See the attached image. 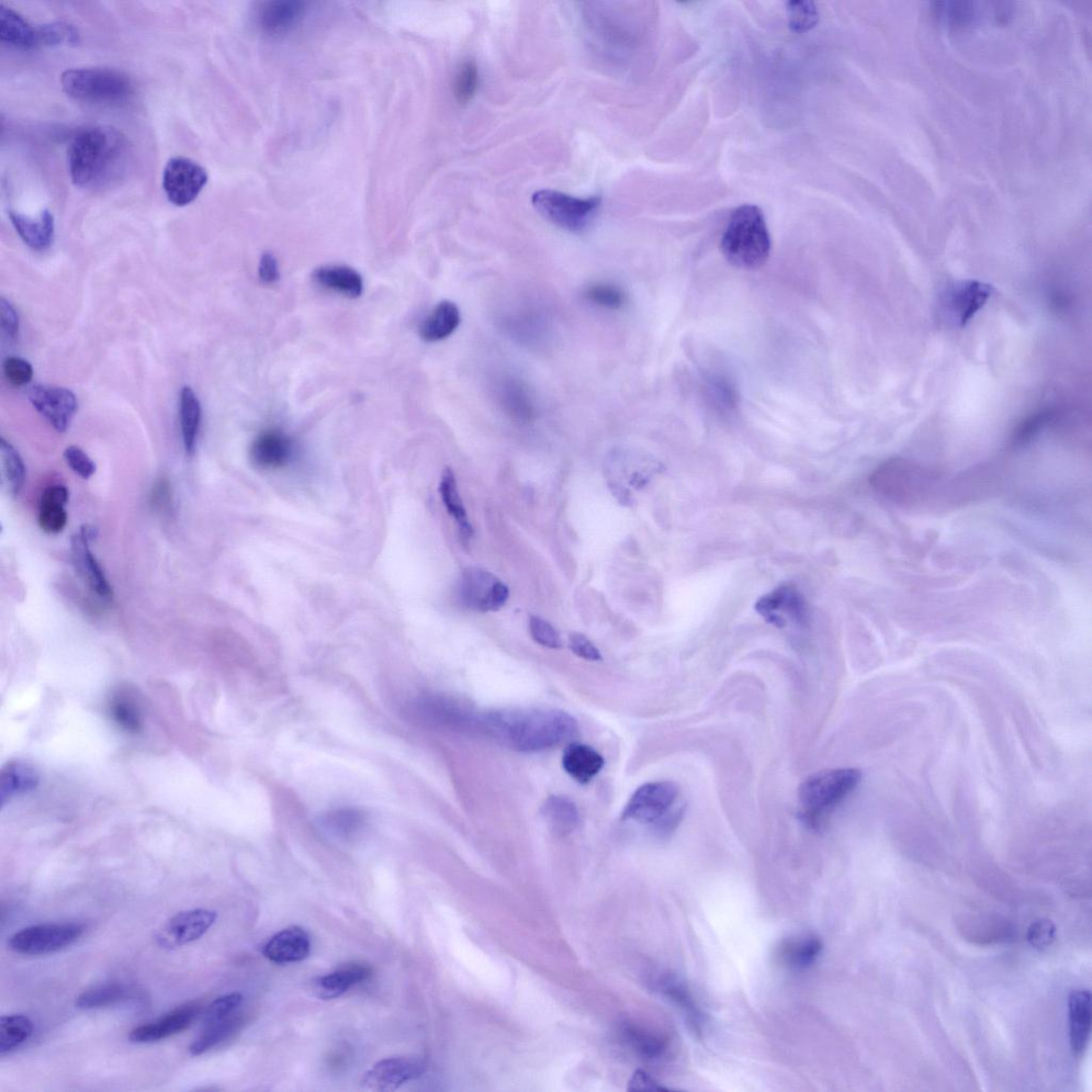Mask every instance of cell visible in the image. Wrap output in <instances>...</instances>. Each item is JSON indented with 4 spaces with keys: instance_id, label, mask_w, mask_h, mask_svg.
<instances>
[{
    "instance_id": "1",
    "label": "cell",
    "mask_w": 1092,
    "mask_h": 1092,
    "mask_svg": "<svg viewBox=\"0 0 1092 1092\" xmlns=\"http://www.w3.org/2000/svg\"><path fill=\"white\" fill-rule=\"evenodd\" d=\"M503 745L519 752L554 748L578 734V723L558 709H517L488 715L482 720Z\"/></svg>"
},
{
    "instance_id": "2",
    "label": "cell",
    "mask_w": 1092,
    "mask_h": 1092,
    "mask_svg": "<svg viewBox=\"0 0 1092 1092\" xmlns=\"http://www.w3.org/2000/svg\"><path fill=\"white\" fill-rule=\"evenodd\" d=\"M127 151L122 134L112 128L93 127L78 132L67 149L72 182L93 187L105 181Z\"/></svg>"
},
{
    "instance_id": "3",
    "label": "cell",
    "mask_w": 1092,
    "mask_h": 1092,
    "mask_svg": "<svg viewBox=\"0 0 1092 1092\" xmlns=\"http://www.w3.org/2000/svg\"><path fill=\"white\" fill-rule=\"evenodd\" d=\"M722 251L732 266L759 270L770 260L772 239L764 213L757 206L736 208L722 240Z\"/></svg>"
},
{
    "instance_id": "4",
    "label": "cell",
    "mask_w": 1092,
    "mask_h": 1092,
    "mask_svg": "<svg viewBox=\"0 0 1092 1092\" xmlns=\"http://www.w3.org/2000/svg\"><path fill=\"white\" fill-rule=\"evenodd\" d=\"M860 780L861 772L853 769L830 770L810 775L798 791L804 823L819 829L821 820L846 801Z\"/></svg>"
},
{
    "instance_id": "5",
    "label": "cell",
    "mask_w": 1092,
    "mask_h": 1092,
    "mask_svg": "<svg viewBox=\"0 0 1092 1092\" xmlns=\"http://www.w3.org/2000/svg\"><path fill=\"white\" fill-rule=\"evenodd\" d=\"M61 87L71 98L94 104H119L133 93L131 78L108 67H82L61 75Z\"/></svg>"
},
{
    "instance_id": "6",
    "label": "cell",
    "mask_w": 1092,
    "mask_h": 1092,
    "mask_svg": "<svg viewBox=\"0 0 1092 1092\" xmlns=\"http://www.w3.org/2000/svg\"><path fill=\"white\" fill-rule=\"evenodd\" d=\"M680 790L669 781L650 782L630 797L622 813L623 819L655 825L656 830L669 833L680 823L683 810L678 802Z\"/></svg>"
},
{
    "instance_id": "7",
    "label": "cell",
    "mask_w": 1092,
    "mask_h": 1092,
    "mask_svg": "<svg viewBox=\"0 0 1092 1092\" xmlns=\"http://www.w3.org/2000/svg\"><path fill=\"white\" fill-rule=\"evenodd\" d=\"M532 202L545 219L573 233L587 229L601 205L598 197L581 199L548 189L537 191Z\"/></svg>"
},
{
    "instance_id": "8",
    "label": "cell",
    "mask_w": 1092,
    "mask_h": 1092,
    "mask_svg": "<svg viewBox=\"0 0 1092 1092\" xmlns=\"http://www.w3.org/2000/svg\"><path fill=\"white\" fill-rule=\"evenodd\" d=\"M85 927L80 924H40L21 929L9 940V948L21 955H47L59 952L80 939Z\"/></svg>"
},
{
    "instance_id": "9",
    "label": "cell",
    "mask_w": 1092,
    "mask_h": 1092,
    "mask_svg": "<svg viewBox=\"0 0 1092 1092\" xmlns=\"http://www.w3.org/2000/svg\"><path fill=\"white\" fill-rule=\"evenodd\" d=\"M459 599L469 610L498 612L509 598L508 587L489 571L470 568L461 576Z\"/></svg>"
},
{
    "instance_id": "10",
    "label": "cell",
    "mask_w": 1092,
    "mask_h": 1092,
    "mask_svg": "<svg viewBox=\"0 0 1092 1092\" xmlns=\"http://www.w3.org/2000/svg\"><path fill=\"white\" fill-rule=\"evenodd\" d=\"M208 182L205 168L186 157H173L165 167L163 188L169 201L175 207L193 203Z\"/></svg>"
},
{
    "instance_id": "11",
    "label": "cell",
    "mask_w": 1092,
    "mask_h": 1092,
    "mask_svg": "<svg viewBox=\"0 0 1092 1092\" xmlns=\"http://www.w3.org/2000/svg\"><path fill=\"white\" fill-rule=\"evenodd\" d=\"M931 481L932 477L927 472L898 460L878 470L874 477V485L878 489L888 497L905 502L923 497Z\"/></svg>"
},
{
    "instance_id": "12",
    "label": "cell",
    "mask_w": 1092,
    "mask_h": 1092,
    "mask_svg": "<svg viewBox=\"0 0 1092 1092\" xmlns=\"http://www.w3.org/2000/svg\"><path fill=\"white\" fill-rule=\"evenodd\" d=\"M28 398L45 420L56 431L65 433L77 410L75 394L69 389L36 385L30 388Z\"/></svg>"
},
{
    "instance_id": "13",
    "label": "cell",
    "mask_w": 1092,
    "mask_h": 1092,
    "mask_svg": "<svg viewBox=\"0 0 1092 1092\" xmlns=\"http://www.w3.org/2000/svg\"><path fill=\"white\" fill-rule=\"evenodd\" d=\"M426 1071L427 1064L422 1057L387 1058L365 1073L362 1086L375 1091H393L419 1078Z\"/></svg>"
},
{
    "instance_id": "14",
    "label": "cell",
    "mask_w": 1092,
    "mask_h": 1092,
    "mask_svg": "<svg viewBox=\"0 0 1092 1092\" xmlns=\"http://www.w3.org/2000/svg\"><path fill=\"white\" fill-rule=\"evenodd\" d=\"M95 528L85 526L81 534L75 535L71 540V554L74 568L90 589L101 599L109 600L112 589L106 579L103 569L100 568L92 549L90 540L96 536Z\"/></svg>"
},
{
    "instance_id": "15",
    "label": "cell",
    "mask_w": 1092,
    "mask_h": 1092,
    "mask_svg": "<svg viewBox=\"0 0 1092 1092\" xmlns=\"http://www.w3.org/2000/svg\"><path fill=\"white\" fill-rule=\"evenodd\" d=\"M217 920L215 911L195 909L177 914L164 928L162 943L178 947L200 939Z\"/></svg>"
},
{
    "instance_id": "16",
    "label": "cell",
    "mask_w": 1092,
    "mask_h": 1092,
    "mask_svg": "<svg viewBox=\"0 0 1092 1092\" xmlns=\"http://www.w3.org/2000/svg\"><path fill=\"white\" fill-rule=\"evenodd\" d=\"M292 438L282 431L269 430L258 435L251 447L253 464L263 470L285 468L294 457Z\"/></svg>"
},
{
    "instance_id": "17",
    "label": "cell",
    "mask_w": 1092,
    "mask_h": 1092,
    "mask_svg": "<svg viewBox=\"0 0 1092 1092\" xmlns=\"http://www.w3.org/2000/svg\"><path fill=\"white\" fill-rule=\"evenodd\" d=\"M200 1013V1006L188 1004L169 1012L163 1018L132 1030L130 1040L134 1043H152L171 1037L191 1026Z\"/></svg>"
},
{
    "instance_id": "18",
    "label": "cell",
    "mask_w": 1092,
    "mask_h": 1092,
    "mask_svg": "<svg viewBox=\"0 0 1092 1092\" xmlns=\"http://www.w3.org/2000/svg\"><path fill=\"white\" fill-rule=\"evenodd\" d=\"M655 988L682 1011L686 1023L694 1034L697 1036L703 1034L705 1015L697 1004L689 986L682 979L673 974L661 975L655 982Z\"/></svg>"
},
{
    "instance_id": "19",
    "label": "cell",
    "mask_w": 1092,
    "mask_h": 1092,
    "mask_svg": "<svg viewBox=\"0 0 1092 1092\" xmlns=\"http://www.w3.org/2000/svg\"><path fill=\"white\" fill-rule=\"evenodd\" d=\"M311 949L308 932L300 927H290L280 931L270 939L263 949V954L270 961L287 964L308 959Z\"/></svg>"
},
{
    "instance_id": "20",
    "label": "cell",
    "mask_w": 1092,
    "mask_h": 1092,
    "mask_svg": "<svg viewBox=\"0 0 1092 1092\" xmlns=\"http://www.w3.org/2000/svg\"><path fill=\"white\" fill-rule=\"evenodd\" d=\"M304 14L306 5L299 0H274L262 6L258 24L267 35H285L299 24Z\"/></svg>"
},
{
    "instance_id": "21",
    "label": "cell",
    "mask_w": 1092,
    "mask_h": 1092,
    "mask_svg": "<svg viewBox=\"0 0 1092 1092\" xmlns=\"http://www.w3.org/2000/svg\"><path fill=\"white\" fill-rule=\"evenodd\" d=\"M9 218L21 241L31 249L36 251L49 249L55 236V219L49 209H43L37 218L10 210Z\"/></svg>"
},
{
    "instance_id": "22",
    "label": "cell",
    "mask_w": 1092,
    "mask_h": 1092,
    "mask_svg": "<svg viewBox=\"0 0 1092 1092\" xmlns=\"http://www.w3.org/2000/svg\"><path fill=\"white\" fill-rule=\"evenodd\" d=\"M1071 1043L1075 1056L1082 1055L1090 1038L1091 995L1088 990H1075L1068 1001Z\"/></svg>"
},
{
    "instance_id": "23",
    "label": "cell",
    "mask_w": 1092,
    "mask_h": 1092,
    "mask_svg": "<svg viewBox=\"0 0 1092 1092\" xmlns=\"http://www.w3.org/2000/svg\"><path fill=\"white\" fill-rule=\"evenodd\" d=\"M992 287L979 282H967L956 286L948 299V311L953 320L960 325L965 324L981 310L992 296Z\"/></svg>"
},
{
    "instance_id": "24",
    "label": "cell",
    "mask_w": 1092,
    "mask_h": 1092,
    "mask_svg": "<svg viewBox=\"0 0 1092 1092\" xmlns=\"http://www.w3.org/2000/svg\"><path fill=\"white\" fill-rule=\"evenodd\" d=\"M314 282L322 288L356 299L363 294V278L357 270L344 265L321 266L313 273Z\"/></svg>"
},
{
    "instance_id": "25",
    "label": "cell",
    "mask_w": 1092,
    "mask_h": 1092,
    "mask_svg": "<svg viewBox=\"0 0 1092 1092\" xmlns=\"http://www.w3.org/2000/svg\"><path fill=\"white\" fill-rule=\"evenodd\" d=\"M604 764L605 761L598 751L578 742L568 746L562 757V768L571 778L581 784L589 783L600 773Z\"/></svg>"
},
{
    "instance_id": "26",
    "label": "cell",
    "mask_w": 1092,
    "mask_h": 1092,
    "mask_svg": "<svg viewBox=\"0 0 1092 1092\" xmlns=\"http://www.w3.org/2000/svg\"><path fill=\"white\" fill-rule=\"evenodd\" d=\"M370 974L371 970L365 964H346L331 974L320 977L314 984V990L319 998L333 999L340 998L357 984L364 982Z\"/></svg>"
},
{
    "instance_id": "27",
    "label": "cell",
    "mask_w": 1092,
    "mask_h": 1092,
    "mask_svg": "<svg viewBox=\"0 0 1092 1092\" xmlns=\"http://www.w3.org/2000/svg\"><path fill=\"white\" fill-rule=\"evenodd\" d=\"M0 40L19 50H31L40 45L38 28L4 5L0 6Z\"/></svg>"
},
{
    "instance_id": "28",
    "label": "cell",
    "mask_w": 1092,
    "mask_h": 1092,
    "mask_svg": "<svg viewBox=\"0 0 1092 1092\" xmlns=\"http://www.w3.org/2000/svg\"><path fill=\"white\" fill-rule=\"evenodd\" d=\"M461 314L452 301H442L428 315L420 326V335L426 342H440L452 335L460 325Z\"/></svg>"
},
{
    "instance_id": "29",
    "label": "cell",
    "mask_w": 1092,
    "mask_h": 1092,
    "mask_svg": "<svg viewBox=\"0 0 1092 1092\" xmlns=\"http://www.w3.org/2000/svg\"><path fill=\"white\" fill-rule=\"evenodd\" d=\"M67 502L69 491L65 487L56 485L45 490L39 512V524L43 532L54 535L63 531L67 523L64 508Z\"/></svg>"
},
{
    "instance_id": "30",
    "label": "cell",
    "mask_w": 1092,
    "mask_h": 1092,
    "mask_svg": "<svg viewBox=\"0 0 1092 1092\" xmlns=\"http://www.w3.org/2000/svg\"><path fill=\"white\" fill-rule=\"evenodd\" d=\"M543 815L548 828L558 836L570 835L580 825L578 807L566 797H548L543 807Z\"/></svg>"
},
{
    "instance_id": "31",
    "label": "cell",
    "mask_w": 1092,
    "mask_h": 1092,
    "mask_svg": "<svg viewBox=\"0 0 1092 1092\" xmlns=\"http://www.w3.org/2000/svg\"><path fill=\"white\" fill-rule=\"evenodd\" d=\"M440 494L447 512L458 526L460 537L468 545L474 532H472L464 502L461 500L454 471L448 468L444 470L442 474Z\"/></svg>"
},
{
    "instance_id": "32",
    "label": "cell",
    "mask_w": 1092,
    "mask_h": 1092,
    "mask_svg": "<svg viewBox=\"0 0 1092 1092\" xmlns=\"http://www.w3.org/2000/svg\"><path fill=\"white\" fill-rule=\"evenodd\" d=\"M179 424H181L183 442L187 454H194L200 431L202 408L196 393L184 387L179 395Z\"/></svg>"
},
{
    "instance_id": "33",
    "label": "cell",
    "mask_w": 1092,
    "mask_h": 1092,
    "mask_svg": "<svg viewBox=\"0 0 1092 1092\" xmlns=\"http://www.w3.org/2000/svg\"><path fill=\"white\" fill-rule=\"evenodd\" d=\"M39 776L35 770L24 763H11L3 771L0 780V798L5 806L15 796L35 790Z\"/></svg>"
},
{
    "instance_id": "34",
    "label": "cell",
    "mask_w": 1092,
    "mask_h": 1092,
    "mask_svg": "<svg viewBox=\"0 0 1092 1092\" xmlns=\"http://www.w3.org/2000/svg\"><path fill=\"white\" fill-rule=\"evenodd\" d=\"M823 951V943L816 937H804L786 941L780 949V959L792 969L803 970L812 965Z\"/></svg>"
},
{
    "instance_id": "35",
    "label": "cell",
    "mask_w": 1092,
    "mask_h": 1092,
    "mask_svg": "<svg viewBox=\"0 0 1092 1092\" xmlns=\"http://www.w3.org/2000/svg\"><path fill=\"white\" fill-rule=\"evenodd\" d=\"M31 1020L24 1015L5 1016L0 1020V1056L4 1057L30 1038Z\"/></svg>"
},
{
    "instance_id": "36",
    "label": "cell",
    "mask_w": 1092,
    "mask_h": 1092,
    "mask_svg": "<svg viewBox=\"0 0 1092 1092\" xmlns=\"http://www.w3.org/2000/svg\"><path fill=\"white\" fill-rule=\"evenodd\" d=\"M129 988L121 984H105L87 990L76 999V1007L80 1009H99L122 1003L129 999Z\"/></svg>"
},
{
    "instance_id": "37",
    "label": "cell",
    "mask_w": 1092,
    "mask_h": 1092,
    "mask_svg": "<svg viewBox=\"0 0 1092 1092\" xmlns=\"http://www.w3.org/2000/svg\"><path fill=\"white\" fill-rule=\"evenodd\" d=\"M365 821L366 816L361 810L342 808L322 816L321 826L337 837L349 838L361 830Z\"/></svg>"
},
{
    "instance_id": "38",
    "label": "cell",
    "mask_w": 1092,
    "mask_h": 1092,
    "mask_svg": "<svg viewBox=\"0 0 1092 1092\" xmlns=\"http://www.w3.org/2000/svg\"><path fill=\"white\" fill-rule=\"evenodd\" d=\"M622 1034L626 1042L646 1060L659 1061L667 1053V1041L655 1034L634 1026H625Z\"/></svg>"
},
{
    "instance_id": "39",
    "label": "cell",
    "mask_w": 1092,
    "mask_h": 1092,
    "mask_svg": "<svg viewBox=\"0 0 1092 1092\" xmlns=\"http://www.w3.org/2000/svg\"><path fill=\"white\" fill-rule=\"evenodd\" d=\"M0 458H2L3 476L9 492L18 495L26 478V469L18 450L5 438L0 441Z\"/></svg>"
},
{
    "instance_id": "40",
    "label": "cell",
    "mask_w": 1092,
    "mask_h": 1092,
    "mask_svg": "<svg viewBox=\"0 0 1092 1092\" xmlns=\"http://www.w3.org/2000/svg\"><path fill=\"white\" fill-rule=\"evenodd\" d=\"M240 1026L241 1020L232 1016L205 1028V1032L200 1035V1037L189 1046L190 1054L193 1056H200L208 1052L225 1039H228L235 1031H238Z\"/></svg>"
},
{
    "instance_id": "41",
    "label": "cell",
    "mask_w": 1092,
    "mask_h": 1092,
    "mask_svg": "<svg viewBox=\"0 0 1092 1092\" xmlns=\"http://www.w3.org/2000/svg\"><path fill=\"white\" fill-rule=\"evenodd\" d=\"M479 85L478 67L474 61H467L459 67L453 84V92L458 103L468 104L475 96Z\"/></svg>"
},
{
    "instance_id": "42",
    "label": "cell",
    "mask_w": 1092,
    "mask_h": 1092,
    "mask_svg": "<svg viewBox=\"0 0 1092 1092\" xmlns=\"http://www.w3.org/2000/svg\"><path fill=\"white\" fill-rule=\"evenodd\" d=\"M126 694H118L111 702V715L116 723L129 732L136 734L141 729V714L136 702Z\"/></svg>"
},
{
    "instance_id": "43",
    "label": "cell",
    "mask_w": 1092,
    "mask_h": 1092,
    "mask_svg": "<svg viewBox=\"0 0 1092 1092\" xmlns=\"http://www.w3.org/2000/svg\"><path fill=\"white\" fill-rule=\"evenodd\" d=\"M39 44L47 47L76 45L80 42V32L69 22L53 21L38 28Z\"/></svg>"
},
{
    "instance_id": "44",
    "label": "cell",
    "mask_w": 1092,
    "mask_h": 1092,
    "mask_svg": "<svg viewBox=\"0 0 1092 1092\" xmlns=\"http://www.w3.org/2000/svg\"><path fill=\"white\" fill-rule=\"evenodd\" d=\"M584 296L594 306L606 310H621L626 301V296L621 287L607 283L589 286Z\"/></svg>"
},
{
    "instance_id": "45",
    "label": "cell",
    "mask_w": 1092,
    "mask_h": 1092,
    "mask_svg": "<svg viewBox=\"0 0 1092 1092\" xmlns=\"http://www.w3.org/2000/svg\"><path fill=\"white\" fill-rule=\"evenodd\" d=\"M243 1003V996L238 993L225 995L211 1001L202 1018L203 1027L207 1028L234 1015Z\"/></svg>"
},
{
    "instance_id": "46",
    "label": "cell",
    "mask_w": 1092,
    "mask_h": 1092,
    "mask_svg": "<svg viewBox=\"0 0 1092 1092\" xmlns=\"http://www.w3.org/2000/svg\"><path fill=\"white\" fill-rule=\"evenodd\" d=\"M790 27L803 33L816 26L819 16L816 5L812 2L787 3Z\"/></svg>"
},
{
    "instance_id": "47",
    "label": "cell",
    "mask_w": 1092,
    "mask_h": 1092,
    "mask_svg": "<svg viewBox=\"0 0 1092 1092\" xmlns=\"http://www.w3.org/2000/svg\"><path fill=\"white\" fill-rule=\"evenodd\" d=\"M529 630L537 644L549 649L561 648V638L557 630L545 619L532 616L529 619Z\"/></svg>"
},
{
    "instance_id": "48",
    "label": "cell",
    "mask_w": 1092,
    "mask_h": 1092,
    "mask_svg": "<svg viewBox=\"0 0 1092 1092\" xmlns=\"http://www.w3.org/2000/svg\"><path fill=\"white\" fill-rule=\"evenodd\" d=\"M4 373L10 384L22 387L29 384L33 377V368L26 359L10 357L4 362Z\"/></svg>"
},
{
    "instance_id": "49",
    "label": "cell",
    "mask_w": 1092,
    "mask_h": 1092,
    "mask_svg": "<svg viewBox=\"0 0 1092 1092\" xmlns=\"http://www.w3.org/2000/svg\"><path fill=\"white\" fill-rule=\"evenodd\" d=\"M64 459L67 466H69L78 476L84 479L92 477L96 471L93 459L90 458L81 447H67L64 450Z\"/></svg>"
},
{
    "instance_id": "50",
    "label": "cell",
    "mask_w": 1092,
    "mask_h": 1092,
    "mask_svg": "<svg viewBox=\"0 0 1092 1092\" xmlns=\"http://www.w3.org/2000/svg\"><path fill=\"white\" fill-rule=\"evenodd\" d=\"M569 646L574 655L579 658L591 661H598L602 659L601 652L596 648L586 636L579 633H573L569 636Z\"/></svg>"
},
{
    "instance_id": "51",
    "label": "cell",
    "mask_w": 1092,
    "mask_h": 1092,
    "mask_svg": "<svg viewBox=\"0 0 1092 1092\" xmlns=\"http://www.w3.org/2000/svg\"><path fill=\"white\" fill-rule=\"evenodd\" d=\"M1049 422L1050 413L1042 412L1036 414L1035 416H1033V418L1029 419L1019 428L1013 443H1015L1016 445H1022L1029 442L1031 438L1037 434Z\"/></svg>"
},
{
    "instance_id": "52",
    "label": "cell",
    "mask_w": 1092,
    "mask_h": 1092,
    "mask_svg": "<svg viewBox=\"0 0 1092 1092\" xmlns=\"http://www.w3.org/2000/svg\"><path fill=\"white\" fill-rule=\"evenodd\" d=\"M0 320H2L0 322H2V328L5 334L10 337V339H16L19 329V314L13 304L5 298H2V301H0Z\"/></svg>"
},
{
    "instance_id": "53",
    "label": "cell",
    "mask_w": 1092,
    "mask_h": 1092,
    "mask_svg": "<svg viewBox=\"0 0 1092 1092\" xmlns=\"http://www.w3.org/2000/svg\"><path fill=\"white\" fill-rule=\"evenodd\" d=\"M1055 927L1049 921L1036 922L1029 932V940L1036 948L1048 947L1054 940Z\"/></svg>"
},
{
    "instance_id": "54",
    "label": "cell",
    "mask_w": 1092,
    "mask_h": 1092,
    "mask_svg": "<svg viewBox=\"0 0 1092 1092\" xmlns=\"http://www.w3.org/2000/svg\"><path fill=\"white\" fill-rule=\"evenodd\" d=\"M258 275H260V279L265 284H274L279 280L280 273L278 262L272 253H265L262 256L260 268H258Z\"/></svg>"
},
{
    "instance_id": "55",
    "label": "cell",
    "mask_w": 1092,
    "mask_h": 1092,
    "mask_svg": "<svg viewBox=\"0 0 1092 1092\" xmlns=\"http://www.w3.org/2000/svg\"><path fill=\"white\" fill-rule=\"evenodd\" d=\"M628 1091H662L667 1090L660 1086L657 1080L643 1071L636 1072L628 1082Z\"/></svg>"
},
{
    "instance_id": "56",
    "label": "cell",
    "mask_w": 1092,
    "mask_h": 1092,
    "mask_svg": "<svg viewBox=\"0 0 1092 1092\" xmlns=\"http://www.w3.org/2000/svg\"><path fill=\"white\" fill-rule=\"evenodd\" d=\"M169 498H170V493H169V485L167 481L162 480L155 486L153 493V503L157 506L162 507L163 505H167Z\"/></svg>"
}]
</instances>
